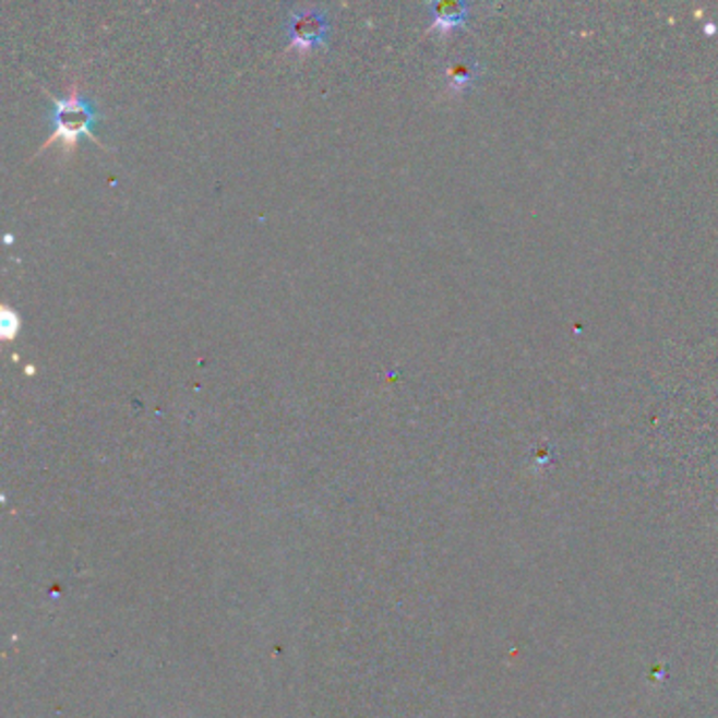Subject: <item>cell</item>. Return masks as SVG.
<instances>
[{"mask_svg": "<svg viewBox=\"0 0 718 718\" xmlns=\"http://www.w3.org/2000/svg\"><path fill=\"white\" fill-rule=\"evenodd\" d=\"M287 34H289L287 53L294 51L300 58L310 56L314 49L323 47L327 36H330L327 13L323 9H316V7H308V9L296 11L289 17Z\"/></svg>", "mask_w": 718, "mask_h": 718, "instance_id": "7a4b0ae2", "label": "cell"}, {"mask_svg": "<svg viewBox=\"0 0 718 718\" xmlns=\"http://www.w3.org/2000/svg\"><path fill=\"white\" fill-rule=\"evenodd\" d=\"M432 13V28L450 32L464 20V4L459 2H434L430 7Z\"/></svg>", "mask_w": 718, "mask_h": 718, "instance_id": "3957f363", "label": "cell"}, {"mask_svg": "<svg viewBox=\"0 0 718 718\" xmlns=\"http://www.w3.org/2000/svg\"><path fill=\"white\" fill-rule=\"evenodd\" d=\"M49 97H51V101L56 106V115H53L56 129L47 137V142L40 146V152L47 151L51 144H58L60 142L61 151L68 156V154L76 151L81 137L91 135V127H93V120H95V110H93V106H91L87 99H83L79 85H72L70 91L61 99L60 97H56V95H49Z\"/></svg>", "mask_w": 718, "mask_h": 718, "instance_id": "6da1fadb", "label": "cell"}, {"mask_svg": "<svg viewBox=\"0 0 718 718\" xmlns=\"http://www.w3.org/2000/svg\"><path fill=\"white\" fill-rule=\"evenodd\" d=\"M0 331H2V337L9 342L15 337V333L20 331V314L13 312L11 308H2V323H0Z\"/></svg>", "mask_w": 718, "mask_h": 718, "instance_id": "277c9868", "label": "cell"}]
</instances>
